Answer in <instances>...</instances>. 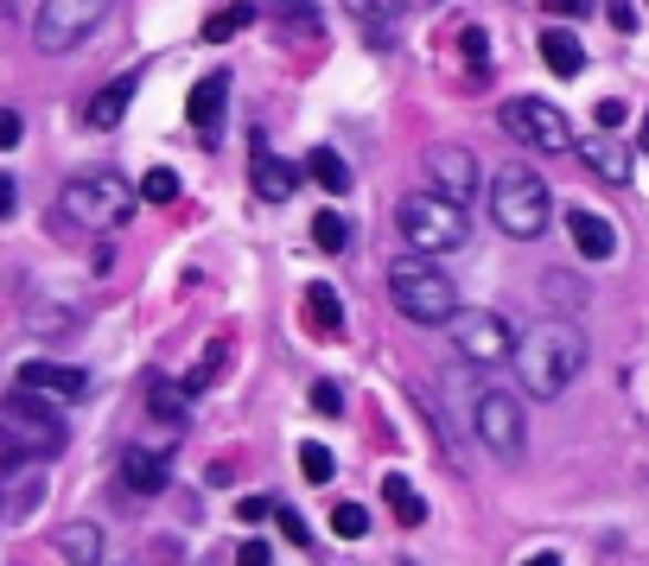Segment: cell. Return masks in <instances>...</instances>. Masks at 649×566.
Listing matches in <instances>:
<instances>
[{
	"mask_svg": "<svg viewBox=\"0 0 649 566\" xmlns=\"http://www.w3.org/2000/svg\"><path fill=\"white\" fill-rule=\"evenodd\" d=\"M554 217V198H547V179L528 172V166H503L491 179V223L516 242H535Z\"/></svg>",
	"mask_w": 649,
	"mask_h": 566,
	"instance_id": "obj_2",
	"label": "cell"
},
{
	"mask_svg": "<svg viewBox=\"0 0 649 566\" xmlns=\"http://www.w3.org/2000/svg\"><path fill=\"white\" fill-rule=\"evenodd\" d=\"M459 52H465L471 77H484V71H491V39H484V27H465V39H459Z\"/></svg>",
	"mask_w": 649,
	"mask_h": 566,
	"instance_id": "obj_34",
	"label": "cell"
},
{
	"mask_svg": "<svg viewBox=\"0 0 649 566\" xmlns=\"http://www.w3.org/2000/svg\"><path fill=\"white\" fill-rule=\"evenodd\" d=\"M268 13H274V20H281L286 32H318V7H312V0H268Z\"/></svg>",
	"mask_w": 649,
	"mask_h": 566,
	"instance_id": "obj_29",
	"label": "cell"
},
{
	"mask_svg": "<svg viewBox=\"0 0 649 566\" xmlns=\"http://www.w3.org/2000/svg\"><path fill=\"white\" fill-rule=\"evenodd\" d=\"M300 471H306V484H332V471H338V459L318 446V439H306L300 446Z\"/></svg>",
	"mask_w": 649,
	"mask_h": 566,
	"instance_id": "obj_31",
	"label": "cell"
},
{
	"mask_svg": "<svg viewBox=\"0 0 649 566\" xmlns=\"http://www.w3.org/2000/svg\"><path fill=\"white\" fill-rule=\"evenodd\" d=\"M567 235H573V249L586 261H611L618 255V230L598 217V210H567Z\"/></svg>",
	"mask_w": 649,
	"mask_h": 566,
	"instance_id": "obj_15",
	"label": "cell"
},
{
	"mask_svg": "<svg viewBox=\"0 0 649 566\" xmlns=\"http://www.w3.org/2000/svg\"><path fill=\"white\" fill-rule=\"evenodd\" d=\"M332 535L338 541H364L369 535V510L364 503H338V510H332Z\"/></svg>",
	"mask_w": 649,
	"mask_h": 566,
	"instance_id": "obj_32",
	"label": "cell"
},
{
	"mask_svg": "<svg viewBox=\"0 0 649 566\" xmlns=\"http://www.w3.org/2000/svg\"><path fill=\"white\" fill-rule=\"evenodd\" d=\"M108 7H115V0H39V13H32V45L45 57L77 52L83 39L108 20Z\"/></svg>",
	"mask_w": 649,
	"mask_h": 566,
	"instance_id": "obj_7",
	"label": "cell"
},
{
	"mask_svg": "<svg viewBox=\"0 0 649 566\" xmlns=\"http://www.w3.org/2000/svg\"><path fill=\"white\" fill-rule=\"evenodd\" d=\"M389 300L408 325H452L459 312V293L433 261H395L389 268Z\"/></svg>",
	"mask_w": 649,
	"mask_h": 566,
	"instance_id": "obj_4",
	"label": "cell"
},
{
	"mask_svg": "<svg viewBox=\"0 0 649 566\" xmlns=\"http://www.w3.org/2000/svg\"><path fill=\"white\" fill-rule=\"evenodd\" d=\"M293 185H300V166L261 147V159H255V198H268V205H286V198H293Z\"/></svg>",
	"mask_w": 649,
	"mask_h": 566,
	"instance_id": "obj_19",
	"label": "cell"
},
{
	"mask_svg": "<svg viewBox=\"0 0 649 566\" xmlns=\"http://www.w3.org/2000/svg\"><path fill=\"white\" fill-rule=\"evenodd\" d=\"M395 223H401V235H408V249H420V255H452V249H465V235H471L465 205H452V198H440V191L401 198V205H395Z\"/></svg>",
	"mask_w": 649,
	"mask_h": 566,
	"instance_id": "obj_3",
	"label": "cell"
},
{
	"mask_svg": "<svg viewBox=\"0 0 649 566\" xmlns=\"http://www.w3.org/2000/svg\"><path fill=\"white\" fill-rule=\"evenodd\" d=\"M510 363H516L522 388H528L535 401H554V395H567L573 376L586 369V337H579V325H567V318H542V325H528V332L516 337Z\"/></svg>",
	"mask_w": 649,
	"mask_h": 566,
	"instance_id": "obj_1",
	"label": "cell"
},
{
	"mask_svg": "<svg viewBox=\"0 0 649 566\" xmlns=\"http://www.w3.org/2000/svg\"><path fill=\"white\" fill-rule=\"evenodd\" d=\"M27 332L39 337V344H57V337L83 332V312L71 306V300H52V306H32V312H27Z\"/></svg>",
	"mask_w": 649,
	"mask_h": 566,
	"instance_id": "obj_20",
	"label": "cell"
},
{
	"mask_svg": "<svg viewBox=\"0 0 649 566\" xmlns=\"http://www.w3.org/2000/svg\"><path fill=\"white\" fill-rule=\"evenodd\" d=\"M452 350L471 369H496V363H510V350H516V332H510L503 312H452Z\"/></svg>",
	"mask_w": 649,
	"mask_h": 566,
	"instance_id": "obj_9",
	"label": "cell"
},
{
	"mask_svg": "<svg viewBox=\"0 0 649 566\" xmlns=\"http://www.w3.org/2000/svg\"><path fill=\"white\" fill-rule=\"evenodd\" d=\"M235 515H242V528H255V522H268V515H274V503H268V496H242V503H235Z\"/></svg>",
	"mask_w": 649,
	"mask_h": 566,
	"instance_id": "obj_37",
	"label": "cell"
},
{
	"mask_svg": "<svg viewBox=\"0 0 649 566\" xmlns=\"http://www.w3.org/2000/svg\"><path fill=\"white\" fill-rule=\"evenodd\" d=\"M57 554H64L71 566H96V560H103V528H96V522L57 528Z\"/></svg>",
	"mask_w": 649,
	"mask_h": 566,
	"instance_id": "obj_23",
	"label": "cell"
},
{
	"mask_svg": "<svg viewBox=\"0 0 649 566\" xmlns=\"http://www.w3.org/2000/svg\"><path fill=\"white\" fill-rule=\"evenodd\" d=\"M306 172L325 185V191H350V166H344L332 147H312V154H306Z\"/></svg>",
	"mask_w": 649,
	"mask_h": 566,
	"instance_id": "obj_27",
	"label": "cell"
},
{
	"mask_svg": "<svg viewBox=\"0 0 649 566\" xmlns=\"http://www.w3.org/2000/svg\"><path fill=\"white\" fill-rule=\"evenodd\" d=\"M147 408H154V420L166 427V433H179V420H185V388H172L166 376H147Z\"/></svg>",
	"mask_w": 649,
	"mask_h": 566,
	"instance_id": "obj_24",
	"label": "cell"
},
{
	"mask_svg": "<svg viewBox=\"0 0 649 566\" xmlns=\"http://www.w3.org/2000/svg\"><path fill=\"white\" fill-rule=\"evenodd\" d=\"M235 566H274V554H268V541H242V554H235Z\"/></svg>",
	"mask_w": 649,
	"mask_h": 566,
	"instance_id": "obj_41",
	"label": "cell"
},
{
	"mask_svg": "<svg viewBox=\"0 0 649 566\" xmlns=\"http://www.w3.org/2000/svg\"><path fill=\"white\" fill-rule=\"evenodd\" d=\"M427 185L452 198V205H471V191H478V159L465 147H433L427 154Z\"/></svg>",
	"mask_w": 649,
	"mask_h": 566,
	"instance_id": "obj_11",
	"label": "cell"
},
{
	"mask_svg": "<svg viewBox=\"0 0 649 566\" xmlns=\"http://www.w3.org/2000/svg\"><path fill=\"white\" fill-rule=\"evenodd\" d=\"M140 198H147V205H172V198H179V172H172V166H154V172L140 179Z\"/></svg>",
	"mask_w": 649,
	"mask_h": 566,
	"instance_id": "obj_33",
	"label": "cell"
},
{
	"mask_svg": "<svg viewBox=\"0 0 649 566\" xmlns=\"http://www.w3.org/2000/svg\"><path fill=\"white\" fill-rule=\"evenodd\" d=\"M13 198H20V191H13V179H7V172H0V223L13 217Z\"/></svg>",
	"mask_w": 649,
	"mask_h": 566,
	"instance_id": "obj_44",
	"label": "cell"
},
{
	"mask_svg": "<svg viewBox=\"0 0 649 566\" xmlns=\"http://www.w3.org/2000/svg\"><path fill=\"white\" fill-rule=\"evenodd\" d=\"M223 108H230V71H210V77H198V90H191L185 115H191V128H198V140H205V147H217V140H223Z\"/></svg>",
	"mask_w": 649,
	"mask_h": 566,
	"instance_id": "obj_12",
	"label": "cell"
},
{
	"mask_svg": "<svg viewBox=\"0 0 649 566\" xmlns=\"http://www.w3.org/2000/svg\"><path fill=\"white\" fill-rule=\"evenodd\" d=\"M13 140H20V115H13V108H0V147H13Z\"/></svg>",
	"mask_w": 649,
	"mask_h": 566,
	"instance_id": "obj_43",
	"label": "cell"
},
{
	"mask_svg": "<svg viewBox=\"0 0 649 566\" xmlns=\"http://www.w3.org/2000/svg\"><path fill=\"white\" fill-rule=\"evenodd\" d=\"M122 484H128L134 496H159V490L172 484V471H166V452L128 446V452H122Z\"/></svg>",
	"mask_w": 649,
	"mask_h": 566,
	"instance_id": "obj_16",
	"label": "cell"
},
{
	"mask_svg": "<svg viewBox=\"0 0 649 566\" xmlns=\"http://www.w3.org/2000/svg\"><path fill=\"white\" fill-rule=\"evenodd\" d=\"M593 115H598V128L611 134V128H618V122H624V103H618V96H605V103H598Z\"/></svg>",
	"mask_w": 649,
	"mask_h": 566,
	"instance_id": "obj_42",
	"label": "cell"
},
{
	"mask_svg": "<svg viewBox=\"0 0 649 566\" xmlns=\"http://www.w3.org/2000/svg\"><path fill=\"white\" fill-rule=\"evenodd\" d=\"M573 147H579V159H586V166H593V172H598L605 185H630V154H624V147L611 140V134H593V140H573Z\"/></svg>",
	"mask_w": 649,
	"mask_h": 566,
	"instance_id": "obj_18",
	"label": "cell"
},
{
	"mask_svg": "<svg viewBox=\"0 0 649 566\" xmlns=\"http://www.w3.org/2000/svg\"><path fill=\"white\" fill-rule=\"evenodd\" d=\"M134 90H140V64L134 71H122L115 83H103L96 96H90V128H122V115H128V103H134Z\"/></svg>",
	"mask_w": 649,
	"mask_h": 566,
	"instance_id": "obj_14",
	"label": "cell"
},
{
	"mask_svg": "<svg viewBox=\"0 0 649 566\" xmlns=\"http://www.w3.org/2000/svg\"><path fill=\"white\" fill-rule=\"evenodd\" d=\"M140 205V191H134L122 172H90V179H71L64 185V210H71V223L83 230H122Z\"/></svg>",
	"mask_w": 649,
	"mask_h": 566,
	"instance_id": "obj_6",
	"label": "cell"
},
{
	"mask_svg": "<svg viewBox=\"0 0 649 566\" xmlns=\"http://www.w3.org/2000/svg\"><path fill=\"white\" fill-rule=\"evenodd\" d=\"M0 427L20 439L32 459H45V452H57V446H64V420L52 413V401H45V395H27V388H13V395H7Z\"/></svg>",
	"mask_w": 649,
	"mask_h": 566,
	"instance_id": "obj_10",
	"label": "cell"
},
{
	"mask_svg": "<svg viewBox=\"0 0 649 566\" xmlns=\"http://www.w3.org/2000/svg\"><path fill=\"white\" fill-rule=\"evenodd\" d=\"M643 154H649V115H643Z\"/></svg>",
	"mask_w": 649,
	"mask_h": 566,
	"instance_id": "obj_46",
	"label": "cell"
},
{
	"mask_svg": "<svg viewBox=\"0 0 649 566\" xmlns=\"http://www.w3.org/2000/svg\"><path fill=\"white\" fill-rule=\"evenodd\" d=\"M383 503L401 515V528H420V522H427V496H420L401 471H389V478H383Z\"/></svg>",
	"mask_w": 649,
	"mask_h": 566,
	"instance_id": "obj_22",
	"label": "cell"
},
{
	"mask_svg": "<svg viewBox=\"0 0 649 566\" xmlns=\"http://www.w3.org/2000/svg\"><path fill=\"white\" fill-rule=\"evenodd\" d=\"M312 413H325V420H338V413H344V395H338V382H312Z\"/></svg>",
	"mask_w": 649,
	"mask_h": 566,
	"instance_id": "obj_35",
	"label": "cell"
},
{
	"mask_svg": "<svg viewBox=\"0 0 649 566\" xmlns=\"http://www.w3.org/2000/svg\"><path fill=\"white\" fill-rule=\"evenodd\" d=\"M20 388H27V395H45V401H83V395H90V376L71 369V363H20Z\"/></svg>",
	"mask_w": 649,
	"mask_h": 566,
	"instance_id": "obj_13",
	"label": "cell"
},
{
	"mask_svg": "<svg viewBox=\"0 0 649 566\" xmlns=\"http://www.w3.org/2000/svg\"><path fill=\"white\" fill-rule=\"evenodd\" d=\"M605 13H611L618 32H637V7H630V0H605Z\"/></svg>",
	"mask_w": 649,
	"mask_h": 566,
	"instance_id": "obj_40",
	"label": "cell"
},
{
	"mask_svg": "<svg viewBox=\"0 0 649 566\" xmlns=\"http://www.w3.org/2000/svg\"><path fill=\"white\" fill-rule=\"evenodd\" d=\"M312 242H318L325 255H344V249H350V223H344L338 210H318V217H312Z\"/></svg>",
	"mask_w": 649,
	"mask_h": 566,
	"instance_id": "obj_28",
	"label": "cell"
},
{
	"mask_svg": "<svg viewBox=\"0 0 649 566\" xmlns=\"http://www.w3.org/2000/svg\"><path fill=\"white\" fill-rule=\"evenodd\" d=\"M344 7L357 13V27H364V39L376 45V52L401 39V7H395V0H344Z\"/></svg>",
	"mask_w": 649,
	"mask_h": 566,
	"instance_id": "obj_17",
	"label": "cell"
},
{
	"mask_svg": "<svg viewBox=\"0 0 649 566\" xmlns=\"http://www.w3.org/2000/svg\"><path fill=\"white\" fill-rule=\"evenodd\" d=\"M542 7L554 20H586V13H593V0H542Z\"/></svg>",
	"mask_w": 649,
	"mask_h": 566,
	"instance_id": "obj_38",
	"label": "cell"
},
{
	"mask_svg": "<svg viewBox=\"0 0 649 566\" xmlns=\"http://www.w3.org/2000/svg\"><path fill=\"white\" fill-rule=\"evenodd\" d=\"M522 566H561V554H528Z\"/></svg>",
	"mask_w": 649,
	"mask_h": 566,
	"instance_id": "obj_45",
	"label": "cell"
},
{
	"mask_svg": "<svg viewBox=\"0 0 649 566\" xmlns=\"http://www.w3.org/2000/svg\"><path fill=\"white\" fill-rule=\"evenodd\" d=\"M496 122H503V134H510V140L535 147V154H573V128H567V115H561L554 103H542V96H510Z\"/></svg>",
	"mask_w": 649,
	"mask_h": 566,
	"instance_id": "obj_8",
	"label": "cell"
},
{
	"mask_svg": "<svg viewBox=\"0 0 649 566\" xmlns=\"http://www.w3.org/2000/svg\"><path fill=\"white\" fill-rule=\"evenodd\" d=\"M471 433H478V446L491 459L516 464L528 452V413H522V401L510 388H478L471 395Z\"/></svg>",
	"mask_w": 649,
	"mask_h": 566,
	"instance_id": "obj_5",
	"label": "cell"
},
{
	"mask_svg": "<svg viewBox=\"0 0 649 566\" xmlns=\"http://www.w3.org/2000/svg\"><path fill=\"white\" fill-rule=\"evenodd\" d=\"M542 64L554 77H579V71H586V45H579L567 27H547L542 32Z\"/></svg>",
	"mask_w": 649,
	"mask_h": 566,
	"instance_id": "obj_21",
	"label": "cell"
},
{
	"mask_svg": "<svg viewBox=\"0 0 649 566\" xmlns=\"http://www.w3.org/2000/svg\"><path fill=\"white\" fill-rule=\"evenodd\" d=\"M27 459H32V452H27V446H20L13 433H7V427H0V478H7V471H20Z\"/></svg>",
	"mask_w": 649,
	"mask_h": 566,
	"instance_id": "obj_36",
	"label": "cell"
},
{
	"mask_svg": "<svg viewBox=\"0 0 649 566\" xmlns=\"http://www.w3.org/2000/svg\"><path fill=\"white\" fill-rule=\"evenodd\" d=\"M306 312H312V325H318V332H325V337H338V325H344V306H338V293H332V286H325V281H312V286H306Z\"/></svg>",
	"mask_w": 649,
	"mask_h": 566,
	"instance_id": "obj_26",
	"label": "cell"
},
{
	"mask_svg": "<svg viewBox=\"0 0 649 566\" xmlns=\"http://www.w3.org/2000/svg\"><path fill=\"white\" fill-rule=\"evenodd\" d=\"M223 369H230V344L217 337V344H205V357H198V369L185 376V395H205L210 382H223Z\"/></svg>",
	"mask_w": 649,
	"mask_h": 566,
	"instance_id": "obj_25",
	"label": "cell"
},
{
	"mask_svg": "<svg viewBox=\"0 0 649 566\" xmlns=\"http://www.w3.org/2000/svg\"><path fill=\"white\" fill-rule=\"evenodd\" d=\"M401 566H415V560H401Z\"/></svg>",
	"mask_w": 649,
	"mask_h": 566,
	"instance_id": "obj_47",
	"label": "cell"
},
{
	"mask_svg": "<svg viewBox=\"0 0 649 566\" xmlns=\"http://www.w3.org/2000/svg\"><path fill=\"white\" fill-rule=\"evenodd\" d=\"M249 20H255V7H223V13H210V20H205V39H210V45H223V39H235Z\"/></svg>",
	"mask_w": 649,
	"mask_h": 566,
	"instance_id": "obj_30",
	"label": "cell"
},
{
	"mask_svg": "<svg viewBox=\"0 0 649 566\" xmlns=\"http://www.w3.org/2000/svg\"><path fill=\"white\" fill-rule=\"evenodd\" d=\"M274 515H281V535L293 541V547H306V515L300 510H274Z\"/></svg>",
	"mask_w": 649,
	"mask_h": 566,
	"instance_id": "obj_39",
	"label": "cell"
}]
</instances>
